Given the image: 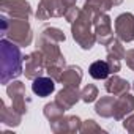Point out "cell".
Returning a JSON list of instances; mask_svg holds the SVG:
<instances>
[{"instance_id": "6da1fadb", "label": "cell", "mask_w": 134, "mask_h": 134, "mask_svg": "<svg viewBox=\"0 0 134 134\" xmlns=\"http://www.w3.org/2000/svg\"><path fill=\"white\" fill-rule=\"evenodd\" d=\"M21 46L3 38L0 41V82L2 85H8L11 81L18 79L22 73V62L24 57L21 54Z\"/></svg>"}, {"instance_id": "7a4b0ae2", "label": "cell", "mask_w": 134, "mask_h": 134, "mask_svg": "<svg viewBox=\"0 0 134 134\" xmlns=\"http://www.w3.org/2000/svg\"><path fill=\"white\" fill-rule=\"evenodd\" d=\"M95 18H96L95 14H92L90 11L82 8L81 16L71 24L73 38L84 51H90L96 43V35H95V29H93Z\"/></svg>"}, {"instance_id": "3957f363", "label": "cell", "mask_w": 134, "mask_h": 134, "mask_svg": "<svg viewBox=\"0 0 134 134\" xmlns=\"http://www.w3.org/2000/svg\"><path fill=\"white\" fill-rule=\"evenodd\" d=\"M0 24H2V35L5 38L16 43L18 46H30L33 33L29 19H13L3 14L0 19Z\"/></svg>"}, {"instance_id": "277c9868", "label": "cell", "mask_w": 134, "mask_h": 134, "mask_svg": "<svg viewBox=\"0 0 134 134\" xmlns=\"http://www.w3.org/2000/svg\"><path fill=\"white\" fill-rule=\"evenodd\" d=\"M60 43H55L52 40H47L44 36H38V49L43 52V57H44V63H46V68L47 66H52V65H57V66H63L65 68V57L63 54L60 52V47H58Z\"/></svg>"}, {"instance_id": "5b68a950", "label": "cell", "mask_w": 134, "mask_h": 134, "mask_svg": "<svg viewBox=\"0 0 134 134\" xmlns=\"http://www.w3.org/2000/svg\"><path fill=\"white\" fill-rule=\"evenodd\" d=\"M0 11L13 19H29L32 16V7L27 0H2Z\"/></svg>"}, {"instance_id": "8992f818", "label": "cell", "mask_w": 134, "mask_h": 134, "mask_svg": "<svg viewBox=\"0 0 134 134\" xmlns=\"http://www.w3.org/2000/svg\"><path fill=\"white\" fill-rule=\"evenodd\" d=\"M66 8L63 0H40L38 10H36V19L47 21L49 18H62L66 13Z\"/></svg>"}, {"instance_id": "52a82bcc", "label": "cell", "mask_w": 134, "mask_h": 134, "mask_svg": "<svg viewBox=\"0 0 134 134\" xmlns=\"http://www.w3.org/2000/svg\"><path fill=\"white\" fill-rule=\"evenodd\" d=\"M115 35L121 43L134 41V14L121 13L115 19Z\"/></svg>"}, {"instance_id": "ba28073f", "label": "cell", "mask_w": 134, "mask_h": 134, "mask_svg": "<svg viewBox=\"0 0 134 134\" xmlns=\"http://www.w3.org/2000/svg\"><path fill=\"white\" fill-rule=\"evenodd\" d=\"M24 62H25V68H24V74L27 79L33 81L36 77H40L44 70H46V63H44V57H43V52L40 49L33 51L32 54L25 55L24 57Z\"/></svg>"}, {"instance_id": "9c48e42d", "label": "cell", "mask_w": 134, "mask_h": 134, "mask_svg": "<svg viewBox=\"0 0 134 134\" xmlns=\"http://www.w3.org/2000/svg\"><path fill=\"white\" fill-rule=\"evenodd\" d=\"M93 29H95V35H96V43H99L103 46H106L114 38L112 19L107 16V13H101L95 18Z\"/></svg>"}, {"instance_id": "30bf717a", "label": "cell", "mask_w": 134, "mask_h": 134, "mask_svg": "<svg viewBox=\"0 0 134 134\" xmlns=\"http://www.w3.org/2000/svg\"><path fill=\"white\" fill-rule=\"evenodd\" d=\"M51 129L55 134H62V132H79L81 126H82V120L76 115H63L58 120L49 121Z\"/></svg>"}, {"instance_id": "8fae6325", "label": "cell", "mask_w": 134, "mask_h": 134, "mask_svg": "<svg viewBox=\"0 0 134 134\" xmlns=\"http://www.w3.org/2000/svg\"><path fill=\"white\" fill-rule=\"evenodd\" d=\"M79 99H81V90H79V87H73V85H63V88L55 96V101L65 110L71 109Z\"/></svg>"}, {"instance_id": "7c38bea8", "label": "cell", "mask_w": 134, "mask_h": 134, "mask_svg": "<svg viewBox=\"0 0 134 134\" xmlns=\"http://www.w3.org/2000/svg\"><path fill=\"white\" fill-rule=\"evenodd\" d=\"M134 112V96L129 93H123L115 99L114 104V118L115 120H123L129 114Z\"/></svg>"}, {"instance_id": "4fadbf2b", "label": "cell", "mask_w": 134, "mask_h": 134, "mask_svg": "<svg viewBox=\"0 0 134 134\" xmlns=\"http://www.w3.org/2000/svg\"><path fill=\"white\" fill-rule=\"evenodd\" d=\"M104 87H106V92L114 95V96H120L123 93H128L129 88H132V85L126 79H123V77H120L117 74H112L110 77H107Z\"/></svg>"}, {"instance_id": "5bb4252c", "label": "cell", "mask_w": 134, "mask_h": 134, "mask_svg": "<svg viewBox=\"0 0 134 134\" xmlns=\"http://www.w3.org/2000/svg\"><path fill=\"white\" fill-rule=\"evenodd\" d=\"M55 90V81L49 76V77H44V76H40L36 79H33V84H32V92L40 96V98H46L49 96L51 93H54Z\"/></svg>"}, {"instance_id": "9a60e30c", "label": "cell", "mask_w": 134, "mask_h": 134, "mask_svg": "<svg viewBox=\"0 0 134 134\" xmlns=\"http://www.w3.org/2000/svg\"><path fill=\"white\" fill-rule=\"evenodd\" d=\"M82 70L76 65H70L65 66V70L60 76V84L62 85H73V87H79V84L82 82Z\"/></svg>"}, {"instance_id": "2e32d148", "label": "cell", "mask_w": 134, "mask_h": 134, "mask_svg": "<svg viewBox=\"0 0 134 134\" xmlns=\"http://www.w3.org/2000/svg\"><path fill=\"white\" fill-rule=\"evenodd\" d=\"M22 115L19 112H16L13 107H8L3 101H2V109H0V121H2L5 126L10 128H16L21 125Z\"/></svg>"}, {"instance_id": "e0dca14e", "label": "cell", "mask_w": 134, "mask_h": 134, "mask_svg": "<svg viewBox=\"0 0 134 134\" xmlns=\"http://www.w3.org/2000/svg\"><path fill=\"white\" fill-rule=\"evenodd\" d=\"M115 96H103L99 99H96L95 104V112L103 117V118H110L114 117V104H115Z\"/></svg>"}, {"instance_id": "ac0fdd59", "label": "cell", "mask_w": 134, "mask_h": 134, "mask_svg": "<svg viewBox=\"0 0 134 134\" xmlns=\"http://www.w3.org/2000/svg\"><path fill=\"white\" fill-rule=\"evenodd\" d=\"M88 73L96 81H106L112 74L110 68H109V63L106 60H96V62H93L90 65V68H88Z\"/></svg>"}, {"instance_id": "d6986e66", "label": "cell", "mask_w": 134, "mask_h": 134, "mask_svg": "<svg viewBox=\"0 0 134 134\" xmlns=\"http://www.w3.org/2000/svg\"><path fill=\"white\" fill-rule=\"evenodd\" d=\"M112 7H114L112 0H85V3H84L82 8L90 11L92 14L98 16L101 13H107Z\"/></svg>"}, {"instance_id": "ffe728a7", "label": "cell", "mask_w": 134, "mask_h": 134, "mask_svg": "<svg viewBox=\"0 0 134 134\" xmlns=\"http://www.w3.org/2000/svg\"><path fill=\"white\" fill-rule=\"evenodd\" d=\"M106 52H107V57H115L118 60L125 58V54H126V51H125V47L118 38H112L106 44Z\"/></svg>"}, {"instance_id": "44dd1931", "label": "cell", "mask_w": 134, "mask_h": 134, "mask_svg": "<svg viewBox=\"0 0 134 134\" xmlns=\"http://www.w3.org/2000/svg\"><path fill=\"white\" fill-rule=\"evenodd\" d=\"M43 114H44V117H46L49 121H54V120H58L60 117L65 115V109H63L57 101H54V103H47V104L44 106Z\"/></svg>"}, {"instance_id": "7402d4cb", "label": "cell", "mask_w": 134, "mask_h": 134, "mask_svg": "<svg viewBox=\"0 0 134 134\" xmlns=\"http://www.w3.org/2000/svg\"><path fill=\"white\" fill-rule=\"evenodd\" d=\"M40 35L44 36V38H47V40H52L55 43H65V40H66L63 30H60L57 27H44Z\"/></svg>"}, {"instance_id": "603a6c76", "label": "cell", "mask_w": 134, "mask_h": 134, "mask_svg": "<svg viewBox=\"0 0 134 134\" xmlns=\"http://www.w3.org/2000/svg\"><path fill=\"white\" fill-rule=\"evenodd\" d=\"M81 99H82L84 103H87V104L95 103V101L98 99V88H96V85L87 84V85L81 90Z\"/></svg>"}, {"instance_id": "cb8c5ba5", "label": "cell", "mask_w": 134, "mask_h": 134, "mask_svg": "<svg viewBox=\"0 0 134 134\" xmlns=\"http://www.w3.org/2000/svg\"><path fill=\"white\" fill-rule=\"evenodd\" d=\"M7 95L11 98L14 96H21V95H27V90H25V85L21 82V81H11V84H8L7 87Z\"/></svg>"}, {"instance_id": "d4e9b609", "label": "cell", "mask_w": 134, "mask_h": 134, "mask_svg": "<svg viewBox=\"0 0 134 134\" xmlns=\"http://www.w3.org/2000/svg\"><path fill=\"white\" fill-rule=\"evenodd\" d=\"M79 132H82V134H104L106 131L95 121V120H85V121H82V126H81V131Z\"/></svg>"}, {"instance_id": "484cf974", "label": "cell", "mask_w": 134, "mask_h": 134, "mask_svg": "<svg viewBox=\"0 0 134 134\" xmlns=\"http://www.w3.org/2000/svg\"><path fill=\"white\" fill-rule=\"evenodd\" d=\"M81 11H82V10H81V8H77L76 5H74V7H70L68 10H66V13H65V19L68 21L70 24H73V22L81 16Z\"/></svg>"}, {"instance_id": "4316f807", "label": "cell", "mask_w": 134, "mask_h": 134, "mask_svg": "<svg viewBox=\"0 0 134 134\" xmlns=\"http://www.w3.org/2000/svg\"><path fill=\"white\" fill-rule=\"evenodd\" d=\"M63 66H57V65H52V66H47L46 68V73L54 79V81H60V76L63 73Z\"/></svg>"}, {"instance_id": "83f0119b", "label": "cell", "mask_w": 134, "mask_h": 134, "mask_svg": "<svg viewBox=\"0 0 134 134\" xmlns=\"http://www.w3.org/2000/svg\"><path fill=\"white\" fill-rule=\"evenodd\" d=\"M106 62L109 63V68H110V73L115 74L121 70V60L115 58V57H106Z\"/></svg>"}, {"instance_id": "f1b7e54d", "label": "cell", "mask_w": 134, "mask_h": 134, "mask_svg": "<svg viewBox=\"0 0 134 134\" xmlns=\"http://www.w3.org/2000/svg\"><path fill=\"white\" fill-rule=\"evenodd\" d=\"M123 128H125L128 132L134 134V114H129L128 117L123 118Z\"/></svg>"}, {"instance_id": "f546056e", "label": "cell", "mask_w": 134, "mask_h": 134, "mask_svg": "<svg viewBox=\"0 0 134 134\" xmlns=\"http://www.w3.org/2000/svg\"><path fill=\"white\" fill-rule=\"evenodd\" d=\"M125 60H126V65L134 71V49H128L126 54H125Z\"/></svg>"}, {"instance_id": "4dcf8cb0", "label": "cell", "mask_w": 134, "mask_h": 134, "mask_svg": "<svg viewBox=\"0 0 134 134\" xmlns=\"http://www.w3.org/2000/svg\"><path fill=\"white\" fill-rule=\"evenodd\" d=\"M76 2H77V0H63V3H65V7H66V8L74 7V5H76Z\"/></svg>"}, {"instance_id": "1f68e13d", "label": "cell", "mask_w": 134, "mask_h": 134, "mask_svg": "<svg viewBox=\"0 0 134 134\" xmlns=\"http://www.w3.org/2000/svg\"><path fill=\"white\" fill-rule=\"evenodd\" d=\"M112 3H114V7H118L123 3V0H112Z\"/></svg>"}, {"instance_id": "d6a6232c", "label": "cell", "mask_w": 134, "mask_h": 134, "mask_svg": "<svg viewBox=\"0 0 134 134\" xmlns=\"http://www.w3.org/2000/svg\"><path fill=\"white\" fill-rule=\"evenodd\" d=\"M131 85H132V90H134V82H132V84H131Z\"/></svg>"}]
</instances>
